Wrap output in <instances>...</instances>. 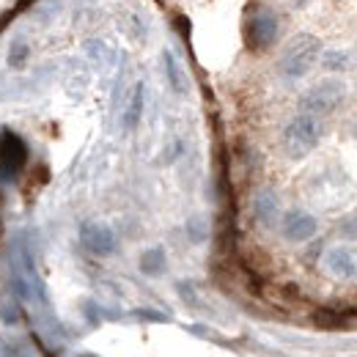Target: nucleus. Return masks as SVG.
<instances>
[{
    "mask_svg": "<svg viewBox=\"0 0 357 357\" xmlns=\"http://www.w3.org/2000/svg\"><path fill=\"white\" fill-rule=\"evenodd\" d=\"M324 269L338 280H357V248L335 245L324 253Z\"/></svg>",
    "mask_w": 357,
    "mask_h": 357,
    "instance_id": "8",
    "label": "nucleus"
},
{
    "mask_svg": "<svg viewBox=\"0 0 357 357\" xmlns=\"http://www.w3.org/2000/svg\"><path fill=\"white\" fill-rule=\"evenodd\" d=\"M143 105H146V86L137 83V86L132 89V93H130V99H127L124 116H121L124 130H135V127L140 124V119H143Z\"/></svg>",
    "mask_w": 357,
    "mask_h": 357,
    "instance_id": "10",
    "label": "nucleus"
},
{
    "mask_svg": "<svg viewBox=\"0 0 357 357\" xmlns=\"http://www.w3.org/2000/svg\"><path fill=\"white\" fill-rule=\"evenodd\" d=\"M280 198H278V192L275 190H259L256 195H253V218H256V223H261L264 228H275L278 220H280Z\"/></svg>",
    "mask_w": 357,
    "mask_h": 357,
    "instance_id": "9",
    "label": "nucleus"
},
{
    "mask_svg": "<svg viewBox=\"0 0 357 357\" xmlns=\"http://www.w3.org/2000/svg\"><path fill=\"white\" fill-rule=\"evenodd\" d=\"M341 234H344V236H349V239H357V215L341 223Z\"/></svg>",
    "mask_w": 357,
    "mask_h": 357,
    "instance_id": "16",
    "label": "nucleus"
},
{
    "mask_svg": "<svg viewBox=\"0 0 357 357\" xmlns=\"http://www.w3.org/2000/svg\"><path fill=\"white\" fill-rule=\"evenodd\" d=\"M28 165V146L20 135L3 132L0 135V176L17 178L22 168Z\"/></svg>",
    "mask_w": 357,
    "mask_h": 357,
    "instance_id": "7",
    "label": "nucleus"
},
{
    "mask_svg": "<svg viewBox=\"0 0 357 357\" xmlns=\"http://www.w3.org/2000/svg\"><path fill=\"white\" fill-rule=\"evenodd\" d=\"M80 245L89 250L91 256L105 259V256H113L119 250V236H116V231L107 223L89 220L80 228Z\"/></svg>",
    "mask_w": 357,
    "mask_h": 357,
    "instance_id": "5",
    "label": "nucleus"
},
{
    "mask_svg": "<svg viewBox=\"0 0 357 357\" xmlns=\"http://www.w3.org/2000/svg\"><path fill=\"white\" fill-rule=\"evenodd\" d=\"M321 52H324L321 42L313 33H297V36H291L283 45L280 55H278V63H275L278 66V75L283 80H303L313 66L319 63Z\"/></svg>",
    "mask_w": 357,
    "mask_h": 357,
    "instance_id": "1",
    "label": "nucleus"
},
{
    "mask_svg": "<svg viewBox=\"0 0 357 357\" xmlns=\"http://www.w3.org/2000/svg\"><path fill=\"white\" fill-rule=\"evenodd\" d=\"M344 99H347V83L338 77H327L300 96V113L324 119V116H333L344 105Z\"/></svg>",
    "mask_w": 357,
    "mask_h": 357,
    "instance_id": "4",
    "label": "nucleus"
},
{
    "mask_svg": "<svg viewBox=\"0 0 357 357\" xmlns=\"http://www.w3.org/2000/svg\"><path fill=\"white\" fill-rule=\"evenodd\" d=\"M187 234H190L192 242H204V239H206V223H204L201 218H192V220L187 223Z\"/></svg>",
    "mask_w": 357,
    "mask_h": 357,
    "instance_id": "15",
    "label": "nucleus"
},
{
    "mask_svg": "<svg viewBox=\"0 0 357 357\" xmlns=\"http://www.w3.org/2000/svg\"><path fill=\"white\" fill-rule=\"evenodd\" d=\"M31 61V45L25 39H14L8 47V66L11 69H22Z\"/></svg>",
    "mask_w": 357,
    "mask_h": 357,
    "instance_id": "13",
    "label": "nucleus"
},
{
    "mask_svg": "<svg viewBox=\"0 0 357 357\" xmlns=\"http://www.w3.org/2000/svg\"><path fill=\"white\" fill-rule=\"evenodd\" d=\"M280 39V20L278 14L264 6V3H253L245 14V45L253 52H267L278 45Z\"/></svg>",
    "mask_w": 357,
    "mask_h": 357,
    "instance_id": "3",
    "label": "nucleus"
},
{
    "mask_svg": "<svg viewBox=\"0 0 357 357\" xmlns=\"http://www.w3.org/2000/svg\"><path fill=\"white\" fill-rule=\"evenodd\" d=\"M321 119L308 116V113H297L286 127H283V137H280V146L286 151L289 160H305L313 149L319 146L321 140Z\"/></svg>",
    "mask_w": 357,
    "mask_h": 357,
    "instance_id": "2",
    "label": "nucleus"
},
{
    "mask_svg": "<svg viewBox=\"0 0 357 357\" xmlns=\"http://www.w3.org/2000/svg\"><path fill=\"white\" fill-rule=\"evenodd\" d=\"M162 61H165V75H168L171 89L176 91V93H187V75L181 72V66H178V61L174 58V52H171V50H165Z\"/></svg>",
    "mask_w": 357,
    "mask_h": 357,
    "instance_id": "12",
    "label": "nucleus"
},
{
    "mask_svg": "<svg viewBox=\"0 0 357 357\" xmlns=\"http://www.w3.org/2000/svg\"><path fill=\"white\" fill-rule=\"evenodd\" d=\"M280 234L286 242H294V245H303V242H311L313 236L319 234V220L313 218L311 212L305 209H289L280 215Z\"/></svg>",
    "mask_w": 357,
    "mask_h": 357,
    "instance_id": "6",
    "label": "nucleus"
},
{
    "mask_svg": "<svg viewBox=\"0 0 357 357\" xmlns=\"http://www.w3.org/2000/svg\"><path fill=\"white\" fill-rule=\"evenodd\" d=\"M137 267H140L143 275H149V278L162 275L168 269V253H165V248H149V250H143Z\"/></svg>",
    "mask_w": 357,
    "mask_h": 357,
    "instance_id": "11",
    "label": "nucleus"
},
{
    "mask_svg": "<svg viewBox=\"0 0 357 357\" xmlns=\"http://www.w3.org/2000/svg\"><path fill=\"white\" fill-rule=\"evenodd\" d=\"M321 66L327 69V72H344V69H349V55L344 52V50H327V52H321Z\"/></svg>",
    "mask_w": 357,
    "mask_h": 357,
    "instance_id": "14",
    "label": "nucleus"
}]
</instances>
